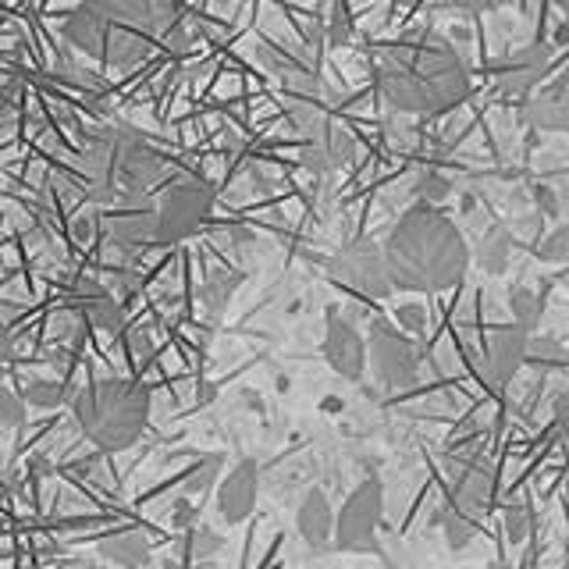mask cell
I'll return each mask as SVG.
<instances>
[{
    "mask_svg": "<svg viewBox=\"0 0 569 569\" xmlns=\"http://www.w3.org/2000/svg\"><path fill=\"white\" fill-rule=\"evenodd\" d=\"M378 89L399 114L435 118L470 97V68L435 29H420L378 50Z\"/></svg>",
    "mask_w": 569,
    "mask_h": 569,
    "instance_id": "6da1fadb",
    "label": "cell"
},
{
    "mask_svg": "<svg viewBox=\"0 0 569 569\" xmlns=\"http://www.w3.org/2000/svg\"><path fill=\"white\" fill-rule=\"evenodd\" d=\"M385 246L396 292H449L470 271V246L435 203H417L391 224Z\"/></svg>",
    "mask_w": 569,
    "mask_h": 569,
    "instance_id": "7a4b0ae2",
    "label": "cell"
},
{
    "mask_svg": "<svg viewBox=\"0 0 569 569\" xmlns=\"http://www.w3.org/2000/svg\"><path fill=\"white\" fill-rule=\"evenodd\" d=\"M64 40L111 71H129L160 36V0H82L64 18Z\"/></svg>",
    "mask_w": 569,
    "mask_h": 569,
    "instance_id": "3957f363",
    "label": "cell"
},
{
    "mask_svg": "<svg viewBox=\"0 0 569 569\" xmlns=\"http://www.w3.org/2000/svg\"><path fill=\"white\" fill-rule=\"evenodd\" d=\"M79 164L93 203L142 200L147 189L164 174V160L129 124H111V129L89 136Z\"/></svg>",
    "mask_w": 569,
    "mask_h": 569,
    "instance_id": "277c9868",
    "label": "cell"
},
{
    "mask_svg": "<svg viewBox=\"0 0 569 569\" xmlns=\"http://www.w3.org/2000/svg\"><path fill=\"white\" fill-rule=\"evenodd\" d=\"M79 431L100 452H124L142 438L150 417V396L139 381L129 378H100L86 385L71 399Z\"/></svg>",
    "mask_w": 569,
    "mask_h": 569,
    "instance_id": "5b68a950",
    "label": "cell"
},
{
    "mask_svg": "<svg viewBox=\"0 0 569 569\" xmlns=\"http://www.w3.org/2000/svg\"><path fill=\"white\" fill-rule=\"evenodd\" d=\"M289 118L299 132V164L317 178H335L356 157V139L346 124H338L317 103H289Z\"/></svg>",
    "mask_w": 569,
    "mask_h": 569,
    "instance_id": "8992f818",
    "label": "cell"
},
{
    "mask_svg": "<svg viewBox=\"0 0 569 569\" xmlns=\"http://www.w3.org/2000/svg\"><path fill=\"white\" fill-rule=\"evenodd\" d=\"M367 356H370V373L381 388L402 391L420 381V346L409 338L396 320L373 317L367 331Z\"/></svg>",
    "mask_w": 569,
    "mask_h": 569,
    "instance_id": "52a82bcc",
    "label": "cell"
},
{
    "mask_svg": "<svg viewBox=\"0 0 569 569\" xmlns=\"http://www.w3.org/2000/svg\"><path fill=\"white\" fill-rule=\"evenodd\" d=\"M157 242L178 246L192 239L213 213V189L203 178H182L168 186L157 200Z\"/></svg>",
    "mask_w": 569,
    "mask_h": 569,
    "instance_id": "ba28073f",
    "label": "cell"
},
{
    "mask_svg": "<svg viewBox=\"0 0 569 569\" xmlns=\"http://www.w3.org/2000/svg\"><path fill=\"white\" fill-rule=\"evenodd\" d=\"M385 516V485L378 477H363L349 491V498L338 509L335 548L352 551V556H370L378 551V527Z\"/></svg>",
    "mask_w": 569,
    "mask_h": 569,
    "instance_id": "9c48e42d",
    "label": "cell"
},
{
    "mask_svg": "<svg viewBox=\"0 0 569 569\" xmlns=\"http://www.w3.org/2000/svg\"><path fill=\"white\" fill-rule=\"evenodd\" d=\"M328 278L335 284H346V289H352L363 299H388L396 292V284H391V274H388L385 246H378L373 239L346 242L328 260Z\"/></svg>",
    "mask_w": 569,
    "mask_h": 569,
    "instance_id": "30bf717a",
    "label": "cell"
},
{
    "mask_svg": "<svg viewBox=\"0 0 569 569\" xmlns=\"http://www.w3.org/2000/svg\"><path fill=\"white\" fill-rule=\"evenodd\" d=\"M325 352L328 367L338 373L342 381H363V373L370 367V356H367V335L360 331V325L342 313L338 307H328V328H325Z\"/></svg>",
    "mask_w": 569,
    "mask_h": 569,
    "instance_id": "8fae6325",
    "label": "cell"
},
{
    "mask_svg": "<svg viewBox=\"0 0 569 569\" xmlns=\"http://www.w3.org/2000/svg\"><path fill=\"white\" fill-rule=\"evenodd\" d=\"M551 64V43H527L509 50L502 64L495 68V82L498 93L506 97H530L533 89L541 86L545 71Z\"/></svg>",
    "mask_w": 569,
    "mask_h": 569,
    "instance_id": "7c38bea8",
    "label": "cell"
},
{
    "mask_svg": "<svg viewBox=\"0 0 569 569\" xmlns=\"http://www.w3.org/2000/svg\"><path fill=\"white\" fill-rule=\"evenodd\" d=\"M527 349H530V331L523 325L512 320L506 328H495L485 342V378L495 388L509 385L527 363Z\"/></svg>",
    "mask_w": 569,
    "mask_h": 569,
    "instance_id": "4fadbf2b",
    "label": "cell"
},
{
    "mask_svg": "<svg viewBox=\"0 0 569 569\" xmlns=\"http://www.w3.org/2000/svg\"><path fill=\"white\" fill-rule=\"evenodd\" d=\"M124 210H111L103 218L107 236L114 239V246L124 257L139 253V249L160 246L157 242V210L147 207V200H121Z\"/></svg>",
    "mask_w": 569,
    "mask_h": 569,
    "instance_id": "5bb4252c",
    "label": "cell"
},
{
    "mask_svg": "<svg viewBox=\"0 0 569 569\" xmlns=\"http://www.w3.org/2000/svg\"><path fill=\"white\" fill-rule=\"evenodd\" d=\"M257 495H260V470L253 459L236 462L221 480H218V512L228 527L246 523L257 509Z\"/></svg>",
    "mask_w": 569,
    "mask_h": 569,
    "instance_id": "9a60e30c",
    "label": "cell"
},
{
    "mask_svg": "<svg viewBox=\"0 0 569 569\" xmlns=\"http://www.w3.org/2000/svg\"><path fill=\"white\" fill-rule=\"evenodd\" d=\"M335 527H338V509L331 506V498L325 488H310L302 495L299 512H296V530L302 545L313 556H325L328 548H335Z\"/></svg>",
    "mask_w": 569,
    "mask_h": 569,
    "instance_id": "2e32d148",
    "label": "cell"
},
{
    "mask_svg": "<svg viewBox=\"0 0 569 569\" xmlns=\"http://www.w3.org/2000/svg\"><path fill=\"white\" fill-rule=\"evenodd\" d=\"M491 491H495V470L477 452L456 456L449 462V498L452 502L485 512Z\"/></svg>",
    "mask_w": 569,
    "mask_h": 569,
    "instance_id": "e0dca14e",
    "label": "cell"
},
{
    "mask_svg": "<svg viewBox=\"0 0 569 569\" xmlns=\"http://www.w3.org/2000/svg\"><path fill=\"white\" fill-rule=\"evenodd\" d=\"M76 307L82 313V320L97 331H121L124 325V302L111 292V284L97 281V278H79L76 281Z\"/></svg>",
    "mask_w": 569,
    "mask_h": 569,
    "instance_id": "ac0fdd59",
    "label": "cell"
},
{
    "mask_svg": "<svg viewBox=\"0 0 569 569\" xmlns=\"http://www.w3.org/2000/svg\"><path fill=\"white\" fill-rule=\"evenodd\" d=\"M520 118L538 132H569V76L551 86L533 89Z\"/></svg>",
    "mask_w": 569,
    "mask_h": 569,
    "instance_id": "d6986e66",
    "label": "cell"
},
{
    "mask_svg": "<svg viewBox=\"0 0 569 569\" xmlns=\"http://www.w3.org/2000/svg\"><path fill=\"white\" fill-rule=\"evenodd\" d=\"M435 523L445 530V541H449V548H467L477 533H480V523H485V512L480 509H470V506H459V502H445L435 516Z\"/></svg>",
    "mask_w": 569,
    "mask_h": 569,
    "instance_id": "ffe728a7",
    "label": "cell"
},
{
    "mask_svg": "<svg viewBox=\"0 0 569 569\" xmlns=\"http://www.w3.org/2000/svg\"><path fill=\"white\" fill-rule=\"evenodd\" d=\"M97 548H100V559L114 562L118 569H136L150 559V541H147V533H139V530L111 533V538H103Z\"/></svg>",
    "mask_w": 569,
    "mask_h": 569,
    "instance_id": "44dd1931",
    "label": "cell"
},
{
    "mask_svg": "<svg viewBox=\"0 0 569 569\" xmlns=\"http://www.w3.org/2000/svg\"><path fill=\"white\" fill-rule=\"evenodd\" d=\"M477 260H480V267H485V274H506V267L512 260V236L502 224H491L485 231V239H480V249H477Z\"/></svg>",
    "mask_w": 569,
    "mask_h": 569,
    "instance_id": "7402d4cb",
    "label": "cell"
},
{
    "mask_svg": "<svg viewBox=\"0 0 569 569\" xmlns=\"http://www.w3.org/2000/svg\"><path fill=\"white\" fill-rule=\"evenodd\" d=\"M242 284V274L239 271H213L207 274V281L200 284V302H203V310L210 317H221L224 307L231 302V296H236V289Z\"/></svg>",
    "mask_w": 569,
    "mask_h": 569,
    "instance_id": "603a6c76",
    "label": "cell"
},
{
    "mask_svg": "<svg viewBox=\"0 0 569 569\" xmlns=\"http://www.w3.org/2000/svg\"><path fill=\"white\" fill-rule=\"evenodd\" d=\"M221 548H224V538L213 527H203V523L182 530V538H178V551L192 562H207V559L218 556Z\"/></svg>",
    "mask_w": 569,
    "mask_h": 569,
    "instance_id": "cb8c5ba5",
    "label": "cell"
},
{
    "mask_svg": "<svg viewBox=\"0 0 569 569\" xmlns=\"http://www.w3.org/2000/svg\"><path fill=\"white\" fill-rule=\"evenodd\" d=\"M509 307H512V320L523 325L527 331L538 328L541 320V296L530 289V284H512L509 289Z\"/></svg>",
    "mask_w": 569,
    "mask_h": 569,
    "instance_id": "d4e9b609",
    "label": "cell"
},
{
    "mask_svg": "<svg viewBox=\"0 0 569 569\" xmlns=\"http://www.w3.org/2000/svg\"><path fill=\"white\" fill-rule=\"evenodd\" d=\"M569 360L562 342H556V338H548V335H530V349H527V363L533 367H541V370H551V367H562Z\"/></svg>",
    "mask_w": 569,
    "mask_h": 569,
    "instance_id": "484cf974",
    "label": "cell"
},
{
    "mask_svg": "<svg viewBox=\"0 0 569 569\" xmlns=\"http://www.w3.org/2000/svg\"><path fill=\"white\" fill-rule=\"evenodd\" d=\"M530 527H533V512L527 502H509L502 509V530H506L509 545H523L530 538Z\"/></svg>",
    "mask_w": 569,
    "mask_h": 569,
    "instance_id": "4316f807",
    "label": "cell"
},
{
    "mask_svg": "<svg viewBox=\"0 0 569 569\" xmlns=\"http://www.w3.org/2000/svg\"><path fill=\"white\" fill-rule=\"evenodd\" d=\"M22 399L36 409H58L64 402V385L61 381H29Z\"/></svg>",
    "mask_w": 569,
    "mask_h": 569,
    "instance_id": "83f0119b",
    "label": "cell"
},
{
    "mask_svg": "<svg viewBox=\"0 0 569 569\" xmlns=\"http://www.w3.org/2000/svg\"><path fill=\"white\" fill-rule=\"evenodd\" d=\"M538 257L545 263H562V260H569V221L559 224L556 231H548L545 242L538 246Z\"/></svg>",
    "mask_w": 569,
    "mask_h": 569,
    "instance_id": "f1b7e54d",
    "label": "cell"
},
{
    "mask_svg": "<svg viewBox=\"0 0 569 569\" xmlns=\"http://www.w3.org/2000/svg\"><path fill=\"white\" fill-rule=\"evenodd\" d=\"M449 192H452V182L445 174L438 171H427L420 174V182H417V196L423 203H441V200H449Z\"/></svg>",
    "mask_w": 569,
    "mask_h": 569,
    "instance_id": "f546056e",
    "label": "cell"
},
{
    "mask_svg": "<svg viewBox=\"0 0 569 569\" xmlns=\"http://www.w3.org/2000/svg\"><path fill=\"white\" fill-rule=\"evenodd\" d=\"M218 473H221V459H203L200 467H196L189 477H186V485H182V491L186 495H203L213 480H218Z\"/></svg>",
    "mask_w": 569,
    "mask_h": 569,
    "instance_id": "4dcf8cb0",
    "label": "cell"
},
{
    "mask_svg": "<svg viewBox=\"0 0 569 569\" xmlns=\"http://www.w3.org/2000/svg\"><path fill=\"white\" fill-rule=\"evenodd\" d=\"M200 523V509H196L192 495H178L171 502V527L174 530H189Z\"/></svg>",
    "mask_w": 569,
    "mask_h": 569,
    "instance_id": "1f68e13d",
    "label": "cell"
},
{
    "mask_svg": "<svg viewBox=\"0 0 569 569\" xmlns=\"http://www.w3.org/2000/svg\"><path fill=\"white\" fill-rule=\"evenodd\" d=\"M396 325L409 335H420V331H427V310L420 307V302H402V307L396 310Z\"/></svg>",
    "mask_w": 569,
    "mask_h": 569,
    "instance_id": "d6a6232c",
    "label": "cell"
},
{
    "mask_svg": "<svg viewBox=\"0 0 569 569\" xmlns=\"http://www.w3.org/2000/svg\"><path fill=\"white\" fill-rule=\"evenodd\" d=\"M26 399H18L14 391H4V427H18L26 417Z\"/></svg>",
    "mask_w": 569,
    "mask_h": 569,
    "instance_id": "836d02e7",
    "label": "cell"
},
{
    "mask_svg": "<svg viewBox=\"0 0 569 569\" xmlns=\"http://www.w3.org/2000/svg\"><path fill=\"white\" fill-rule=\"evenodd\" d=\"M556 427L562 438H569V388L556 396Z\"/></svg>",
    "mask_w": 569,
    "mask_h": 569,
    "instance_id": "e575fe53",
    "label": "cell"
},
{
    "mask_svg": "<svg viewBox=\"0 0 569 569\" xmlns=\"http://www.w3.org/2000/svg\"><path fill=\"white\" fill-rule=\"evenodd\" d=\"M459 8H467V11H502V8H509L512 0H456Z\"/></svg>",
    "mask_w": 569,
    "mask_h": 569,
    "instance_id": "d590c367",
    "label": "cell"
},
{
    "mask_svg": "<svg viewBox=\"0 0 569 569\" xmlns=\"http://www.w3.org/2000/svg\"><path fill=\"white\" fill-rule=\"evenodd\" d=\"M342 409H346V402L338 399V396H328L325 402H320V413H328V417H338Z\"/></svg>",
    "mask_w": 569,
    "mask_h": 569,
    "instance_id": "8d00e7d4",
    "label": "cell"
},
{
    "mask_svg": "<svg viewBox=\"0 0 569 569\" xmlns=\"http://www.w3.org/2000/svg\"><path fill=\"white\" fill-rule=\"evenodd\" d=\"M538 203H541L548 213H559V203H556V196H551V189H548V186H541V189H538Z\"/></svg>",
    "mask_w": 569,
    "mask_h": 569,
    "instance_id": "74e56055",
    "label": "cell"
},
{
    "mask_svg": "<svg viewBox=\"0 0 569 569\" xmlns=\"http://www.w3.org/2000/svg\"><path fill=\"white\" fill-rule=\"evenodd\" d=\"M485 569H520V566H512L509 559H491V562H488Z\"/></svg>",
    "mask_w": 569,
    "mask_h": 569,
    "instance_id": "f35d334b",
    "label": "cell"
},
{
    "mask_svg": "<svg viewBox=\"0 0 569 569\" xmlns=\"http://www.w3.org/2000/svg\"><path fill=\"white\" fill-rule=\"evenodd\" d=\"M22 569H40V566H22Z\"/></svg>",
    "mask_w": 569,
    "mask_h": 569,
    "instance_id": "ab89813d",
    "label": "cell"
}]
</instances>
